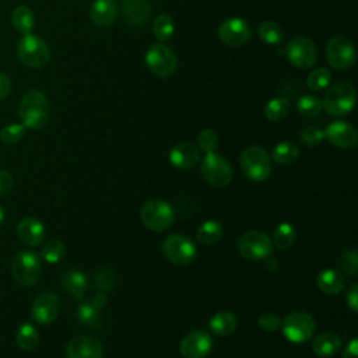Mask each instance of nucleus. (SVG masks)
<instances>
[{"mask_svg":"<svg viewBox=\"0 0 358 358\" xmlns=\"http://www.w3.org/2000/svg\"><path fill=\"white\" fill-rule=\"evenodd\" d=\"M288 110H289V102L287 98H282V96L271 98L264 106L266 117L273 122L282 120L288 115Z\"/></svg>","mask_w":358,"mask_h":358,"instance_id":"473e14b6","label":"nucleus"},{"mask_svg":"<svg viewBox=\"0 0 358 358\" xmlns=\"http://www.w3.org/2000/svg\"><path fill=\"white\" fill-rule=\"evenodd\" d=\"M197 148L207 152H213L218 147V136L213 129H204L197 136Z\"/></svg>","mask_w":358,"mask_h":358,"instance_id":"ea45409f","label":"nucleus"},{"mask_svg":"<svg viewBox=\"0 0 358 358\" xmlns=\"http://www.w3.org/2000/svg\"><path fill=\"white\" fill-rule=\"evenodd\" d=\"M324 137L333 145L344 150L355 148L358 144V133L355 127L344 120L331 122L324 130Z\"/></svg>","mask_w":358,"mask_h":358,"instance_id":"f3484780","label":"nucleus"},{"mask_svg":"<svg viewBox=\"0 0 358 358\" xmlns=\"http://www.w3.org/2000/svg\"><path fill=\"white\" fill-rule=\"evenodd\" d=\"M208 326L210 330L220 337L229 336L238 329V317L232 312L220 310L211 316Z\"/></svg>","mask_w":358,"mask_h":358,"instance_id":"393cba45","label":"nucleus"},{"mask_svg":"<svg viewBox=\"0 0 358 358\" xmlns=\"http://www.w3.org/2000/svg\"><path fill=\"white\" fill-rule=\"evenodd\" d=\"M241 166L250 180L263 182L270 176L271 158L263 147L249 145L241 154Z\"/></svg>","mask_w":358,"mask_h":358,"instance_id":"423d86ee","label":"nucleus"},{"mask_svg":"<svg viewBox=\"0 0 358 358\" xmlns=\"http://www.w3.org/2000/svg\"><path fill=\"white\" fill-rule=\"evenodd\" d=\"M316 285L322 292L327 295H336L344 289L345 278L338 270L326 268L317 274Z\"/></svg>","mask_w":358,"mask_h":358,"instance_id":"5701e85b","label":"nucleus"},{"mask_svg":"<svg viewBox=\"0 0 358 358\" xmlns=\"http://www.w3.org/2000/svg\"><path fill=\"white\" fill-rule=\"evenodd\" d=\"M343 358H358V340L352 338L343 351Z\"/></svg>","mask_w":358,"mask_h":358,"instance_id":"09e8293b","label":"nucleus"},{"mask_svg":"<svg viewBox=\"0 0 358 358\" xmlns=\"http://www.w3.org/2000/svg\"><path fill=\"white\" fill-rule=\"evenodd\" d=\"M4 210L1 208V206H0V228L3 227V224H4Z\"/></svg>","mask_w":358,"mask_h":358,"instance_id":"603ef678","label":"nucleus"},{"mask_svg":"<svg viewBox=\"0 0 358 358\" xmlns=\"http://www.w3.org/2000/svg\"><path fill=\"white\" fill-rule=\"evenodd\" d=\"M222 234H224L222 225L218 221L210 220V221L203 222L199 227L196 238L201 245H214L221 239Z\"/></svg>","mask_w":358,"mask_h":358,"instance_id":"c85d7f7f","label":"nucleus"},{"mask_svg":"<svg viewBox=\"0 0 358 358\" xmlns=\"http://www.w3.org/2000/svg\"><path fill=\"white\" fill-rule=\"evenodd\" d=\"M257 326L263 330V331H277L281 327V319L280 316H277L275 313H262L257 317Z\"/></svg>","mask_w":358,"mask_h":358,"instance_id":"c03bdc74","label":"nucleus"},{"mask_svg":"<svg viewBox=\"0 0 358 358\" xmlns=\"http://www.w3.org/2000/svg\"><path fill=\"white\" fill-rule=\"evenodd\" d=\"M284 337L295 344L309 341L316 331V322L306 312H292L281 320Z\"/></svg>","mask_w":358,"mask_h":358,"instance_id":"6e6552de","label":"nucleus"},{"mask_svg":"<svg viewBox=\"0 0 358 358\" xmlns=\"http://www.w3.org/2000/svg\"><path fill=\"white\" fill-rule=\"evenodd\" d=\"M62 284L71 296L81 299L87 289V275L80 270H69L62 275Z\"/></svg>","mask_w":358,"mask_h":358,"instance_id":"a878e982","label":"nucleus"},{"mask_svg":"<svg viewBox=\"0 0 358 358\" xmlns=\"http://www.w3.org/2000/svg\"><path fill=\"white\" fill-rule=\"evenodd\" d=\"M340 266L348 275H355L358 270V255L355 249H348L340 257Z\"/></svg>","mask_w":358,"mask_h":358,"instance_id":"37998d69","label":"nucleus"},{"mask_svg":"<svg viewBox=\"0 0 358 358\" xmlns=\"http://www.w3.org/2000/svg\"><path fill=\"white\" fill-rule=\"evenodd\" d=\"M17 56L27 67L42 69L50 60V50L43 39L27 34L17 43Z\"/></svg>","mask_w":358,"mask_h":358,"instance_id":"39448f33","label":"nucleus"},{"mask_svg":"<svg viewBox=\"0 0 358 358\" xmlns=\"http://www.w3.org/2000/svg\"><path fill=\"white\" fill-rule=\"evenodd\" d=\"M264 266H266V268H267L268 271H271V273H277V271H278V268H280L278 262H277L274 257H270V256H267V257H266Z\"/></svg>","mask_w":358,"mask_h":358,"instance_id":"3c124183","label":"nucleus"},{"mask_svg":"<svg viewBox=\"0 0 358 358\" xmlns=\"http://www.w3.org/2000/svg\"><path fill=\"white\" fill-rule=\"evenodd\" d=\"M91 303H92V306H95L98 310H101L102 308H105L106 303H108V298H106L105 292H99V291H98V294H95V295L92 296Z\"/></svg>","mask_w":358,"mask_h":358,"instance_id":"8fccbe9b","label":"nucleus"},{"mask_svg":"<svg viewBox=\"0 0 358 358\" xmlns=\"http://www.w3.org/2000/svg\"><path fill=\"white\" fill-rule=\"evenodd\" d=\"M273 159L280 165H291L299 157V148L292 141H280L271 151Z\"/></svg>","mask_w":358,"mask_h":358,"instance_id":"cd10ccee","label":"nucleus"},{"mask_svg":"<svg viewBox=\"0 0 358 358\" xmlns=\"http://www.w3.org/2000/svg\"><path fill=\"white\" fill-rule=\"evenodd\" d=\"M345 301H347V305L351 308L352 312L358 310V284L357 282L351 284V287L348 288Z\"/></svg>","mask_w":358,"mask_h":358,"instance_id":"49530a36","label":"nucleus"},{"mask_svg":"<svg viewBox=\"0 0 358 358\" xmlns=\"http://www.w3.org/2000/svg\"><path fill=\"white\" fill-rule=\"evenodd\" d=\"M213 348V338L204 330H193L187 333L179 345L183 358H204Z\"/></svg>","mask_w":358,"mask_h":358,"instance_id":"dca6fc26","label":"nucleus"},{"mask_svg":"<svg viewBox=\"0 0 358 358\" xmlns=\"http://www.w3.org/2000/svg\"><path fill=\"white\" fill-rule=\"evenodd\" d=\"M252 36L249 22L239 17H232L222 21L218 27V38L228 46H242Z\"/></svg>","mask_w":358,"mask_h":358,"instance_id":"4468645a","label":"nucleus"},{"mask_svg":"<svg viewBox=\"0 0 358 358\" xmlns=\"http://www.w3.org/2000/svg\"><path fill=\"white\" fill-rule=\"evenodd\" d=\"M355 98V87L347 80H338L326 88L322 108L331 116H344L354 109Z\"/></svg>","mask_w":358,"mask_h":358,"instance_id":"f03ea898","label":"nucleus"},{"mask_svg":"<svg viewBox=\"0 0 358 358\" xmlns=\"http://www.w3.org/2000/svg\"><path fill=\"white\" fill-rule=\"evenodd\" d=\"M11 91V80L6 73L0 71V101L4 99Z\"/></svg>","mask_w":358,"mask_h":358,"instance_id":"de8ad7c7","label":"nucleus"},{"mask_svg":"<svg viewBox=\"0 0 358 358\" xmlns=\"http://www.w3.org/2000/svg\"><path fill=\"white\" fill-rule=\"evenodd\" d=\"M60 308V298L55 292L45 291L34 299L31 316L39 324H49L59 316Z\"/></svg>","mask_w":358,"mask_h":358,"instance_id":"2eb2a0df","label":"nucleus"},{"mask_svg":"<svg viewBox=\"0 0 358 358\" xmlns=\"http://www.w3.org/2000/svg\"><path fill=\"white\" fill-rule=\"evenodd\" d=\"M11 273L20 285H35L42 277V263L39 256L32 250L17 252L11 262Z\"/></svg>","mask_w":358,"mask_h":358,"instance_id":"20e7f679","label":"nucleus"},{"mask_svg":"<svg viewBox=\"0 0 358 358\" xmlns=\"http://www.w3.org/2000/svg\"><path fill=\"white\" fill-rule=\"evenodd\" d=\"M25 136V127L21 123H11L4 126L0 131V140L4 145H14Z\"/></svg>","mask_w":358,"mask_h":358,"instance_id":"4c0bfd02","label":"nucleus"},{"mask_svg":"<svg viewBox=\"0 0 358 358\" xmlns=\"http://www.w3.org/2000/svg\"><path fill=\"white\" fill-rule=\"evenodd\" d=\"M152 32H154V36L159 42L168 41L173 35V32H175L173 20L169 15H166V14L158 15L155 18L154 24H152Z\"/></svg>","mask_w":358,"mask_h":358,"instance_id":"f704fd0d","label":"nucleus"},{"mask_svg":"<svg viewBox=\"0 0 358 358\" xmlns=\"http://www.w3.org/2000/svg\"><path fill=\"white\" fill-rule=\"evenodd\" d=\"M341 347V337L333 331H323L312 341V350L316 355L327 358L338 352Z\"/></svg>","mask_w":358,"mask_h":358,"instance_id":"b1692460","label":"nucleus"},{"mask_svg":"<svg viewBox=\"0 0 358 358\" xmlns=\"http://www.w3.org/2000/svg\"><path fill=\"white\" fill-rule=\"evenodd\" d=\"M330 83H331V73L324 67L310 71L306 78V85L312 91H323L330 85Z\"/></svg>","mask_w":358,"mask_h":358,"instance_id":"c9c22d12","label":"nucleus"},{"mask_svg":"<svg viewBox=\"0 0 358 358\" xmlns=\"http://www.w3.org/2000/svg\"><path fill=\"white\" fill-rule=\"evenodd\" d=\"M18 117L25 129L41 130L50 119V103L39 90L27 91L18 103Z\"/></svg>","mask_w":358,"mask_h":358,"instance_id":"f257e3e1","label":"nucleus"},{"mask_svg":"<svg viewBox=\"0 0 358 358\" xmlns=\"http://www.w3.org/2000/svg\"><path fill=\"white\" fill-rule=\"evenodd\" d=\"M66 255V246L62 241L59 239H52V241H48L42 250H41V256L42 259L49 263V264H55L57 262H60Z\"/></svg>","mask_w":358,"mask_h":358,"instance_id":"72a5a7b5","label":"nucleus"},{"mask_svg":"<svg viewBox=\"0 0 358 358\" xmlns=\"http://www.w3.org/2000/svg\"><path fill=\"white\" fill-rule=\"evenodd\" d=\"M103 345L92 336H78L66 345V358H102Z\"/></svg>","mask_w":358,"mask_h":358,"instance_id":"a211bd4d","label":"nucleus"},{"mask_svg":"<svg viewBox=\"0 0 358 358\" xmlns=\"http://www.w3.org/2000/svg\"><path fill=\"white\" fill-rule=\"evenodd\" d=\"M326 56L329 64L338 71L348 70L354 66L357 52L352 42L343 35H334L327 41Z\"/></svg>","mask_w":358,"mask_h":358,"instance_id":"9b49d317","label":"nucleus"},{"mask_svg":"<svg viewBox=\"0 0 358 358\" xmlns=\"http://www.w3.org/2000/svg\"><path fill=\"white\" fill-rule=\"evenodd\" d=\"M122 7L123 15L131 27H143L152 13V7L148 0H123Z\"/></svg>","mask_w":358,"mask_h":358,"instance_id":"412c9836","label":"nucleus"},{"mask_svg":"<svg viewBox=\"0 0 358 358\" xmlns=\"http://www.w3.org/2000/svg\"><path fill=\"white\" fill-rule=\"evenodd\" d=\"M98 315H99V310L95 306H92L91 302L78 305L77 310H76V316H77L78 322H81L83 324H87V326L95 324L98 320Z\"/></svg>","mask_w":358,"mask_h":358,"instance_id":"a19ab883","label":"nucleus"},{"mask_svg":"<svg viewBox=\"0 0 358 358\" xmlns=\"http://www.w3.org/2000/svg\"><path fill=\"white\" fill-rule=\"evenodd\" d=\"M238 252L246 260H263L271 255L273 241L268 238L267 234L252 229L242 234L238 239Z\"/></svg>","mask_w":358,"mask_h":358,"instance_id":"9d476101","label":"nucleus"},{"mask_svg":"<svg viewBox=\"0 0 358 358\" xmlns=\"http://www.w3.org/2000/svg\"><path fill=\"white\" fill-rule=\"evenodd\" d=\"M94 284L99 292L112 291L116 285V275L110 268H102L95 274Z\"/></svg>","mask_w":358,"mask_h":358,"instance_id":"58836bf2","label":"nucleus"},{"mask_svg":"<svg viewBox=\"0 0 358 358\" xmlns=\"http://www.w3.org/2000/svg\"><path fill=\"white\" fill-rule=\"evenodd\" d=\"M285 56L296 69L308 70L313 67L317 60V49L309 38L298 35L285 46Z\"/></svg>","mask_w":358,"mask_h":358,"instance_id":"ddd939ff","label":"nucleus"},{"mask_svg":"<svg viewBox=\"0 0 358 358\" xmlns=\"http://www.w3.org/2000/svg\"><path fill=\"white\" fill-rule=\"evenodd\" d=\"M13 186H14L13 175L8 171L0 168V199L7 196L11 192Z\"/></svg>","mask_w":358,"mask_h":358,"instance_id":"a18cd8bd","label":"nucleus"},{"mask_svg":"<svg viewBox=\"0 0 358 358\" xmlns=\"http://www.w3.org/2000/svg\"><path fill=\"white\" fill-rule=\"evenodd\" d=\"M162 252H164V256L172 264L187 266L196 259L197 249L189 238L180 234H172L165 238L162 243Z\"/></svg>","mask_w":358,"mask_h":358,"instance_id":"f8f14e48","label":"nucleus"},{"mask_svg":"<svg viewBox=\"0 0 358 358\" xmlns=\"http://www.w3.org/2000/svg\"><path fill=\"white\" fill-rule=\"evenodd\" d=\"M296 110L308 117L316 116L322 110V101L312 94L302 95L296 102Z\"/></svg>","mask_w":358,"mask_h":358,"instance_id":"e433bc0d","label":"nucleus"},{"mask_svg":"<svg viewBox=\"0 0 358 358\" xmlns=\"http://www.w3.org/2000/svg\"><path fill=\"white\" fill-rule=\"evenodd\" d=\"M200 172L203 179L214 187H225L232 180V168L229 162L215 151L204 155L201 159Z\"/></svg>","mask_w":358,"mask_h":358,"instance_id":"1a4fd4ad","label":"nucleus"},{"mask_svg":"<svg viewBox=\"0 0 358 358\" xmlns=\"http://www.w3.org/2000/svg\"><path fill=\"white\" fill-rule=\"evenodd\" d=\"M257 31L262 41L266 42L267 45H280L284 41V31L275 21H271V20L262 21L259 24Z\"/></svg>","mask_w":358,"mask_h":358,"instance_id":"7c9ffc66","label":"nucleus"},{"mask_svg":"<svg viewBox=\"0 0 358 358\" xmlns=\"http://www.w3.org/2000/svg\"><path fill=\"white\" fill-rule=\"evenodd\" d=\"M296 239V232L294 225L289 222H281L274 231V245L278 250L289 249Z\"/></svg>","mask_w":358,"mask_h":358,"instance_id":"2f4dec72","label":"nucleus"},{"mask_svg":"<svg viewBox=\"0 0 358 358\" xmlns=\"http://www.w3.org/2000/svg\"><path fill=\"white\" fill-rule=\"evenodd\" d=\"M168 158L175 168L185 171L196 165V162L200 158V152L193 143L179 141L171 148Z\"/></svg>","mask_w":358,"mask_h":358,"instance_id":"6ab92c4d","label":"nucleus"},{"mask_svg":"<svg viewBox=\"0 0 358 358\" xmlns=\"http://www.w3.org/2000/svg\"><path fill=\"white\" fill-rule=\"evenodd\" d=\"M15 343L22 351H32L39 343L38 330L31 323H22L17 329Z\"/></svg>","mask_w":358,"mask_h":358,"instance_id":"c756f323","label":"nucleus"},{"mask_svg":"<svg viewBox=\"0 0 358 358\" xmlns=\"http://www.w3.org/2000/svg\"><path fill=\"white\" fill-rule=\"evenodd\" d=\"M301 141L308 147H315L324 140V130L317 126H308L301 131Z\"/></svg>","mask_w":358,"mask_h":358,"instance_id":"79ce46f5","label":"nucleus"},{"mask_svg":"<svg viewBox=\"0 0 358 358\" xmlns=\"http://www.w3.org/2000/svg\"><path fill=\"white\" fill-rule=\"evenodd\" d=\"M119 14V8L113 0H95L90 8V18L94 25L106 28L110 27Z\"/></svg>","mask_w":358,"mask_h":358,"instance_id":"4be33fe9","label":"nucleus"},{"mask_svg":"<svg viewBox=\"0 0 358 358\" xmlns=\"http://www.w3.org/2000/svg\"><path fill=\"white\" fill-rule=\"evenodd\" d=\"M140 218L143 225L150 231L162 232L173 224L175 210L165 200L151 199L141 206Z\"/></svg>","mask_w":358,"mask_h":358,"instance_id":"7ed1b4c3","label":"nucleus"},{"mask_svg":"<svg viewBox=\"0 0 358 358\" xmlns=\"http://www.w3.org/2000/svg\"><path fill=\"white\" fill-rule=\"evenodd\" d=\"M144 62L148 70L159 78L171 77L178 69V57L175 52L161 42L148 46L144 55Z\"/></svg>","mask_w":358,"mask_h":358,"instance_id":"0eeeda50","label":"nucleus"},{"mask_svg":"<svg viewBox=\"0 0 358 358\" xmlns=\"http://www.w3.org/2000/svg\"><path fill=\"white\" fill-rule=\"evenodd\" d=\"M11 22L13 27L22 35L31 34L34 25H35V15L32 10L27 6H18L13 10L11 14Z\"/></svg>","mask_w":358,"mask_h":358,"instance_id":"bb28decb","label":"nucleus"},{"mask_svg":"<svg viewBox=\"0 0 358 358\" xmlns=\"http://www.w3.org/2000/svg\"><path fill=\"white\" fill-rule=\"evenodd\" d=\"M17 235L22 243L34 248L43 242L45 227L35 217H22L17 224Z\"/></svg>","mask_w":358,"mask_h":358,"instance_id":"aec40b11","label":"nucleus"}]
</instances>
